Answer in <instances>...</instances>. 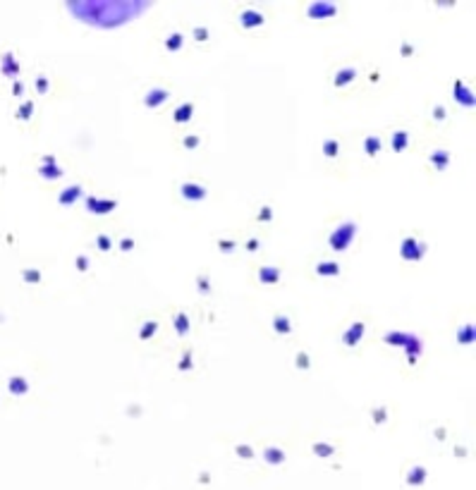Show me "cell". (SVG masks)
Listing matches in <instances>:
<instances>
[{"label":"cell","mask_w":476,"mask_h":490,"mask_svg":"<svg viewBox=\"0 0 476 490\" xmlns=\"http://www.w3.org/2000/svg\"><path fill=\"white\" fill-rule=\"evenodd\" d=\"M383 342L390 344V347L405 349L407 361L412 363V366H414V361L424 354V340H421L417 333H412V330H390V333L383 335Z\"/></svg>","instance_id":"1"},{"label":"cell","mask_w":476,"mask_h":490,"mask_svg":"<svg viewBox=\"0 0 476 490\" xmlns=\"http://www.w3.org/2000/svg\"><path fill=\"white\" fill-rule=\"evenodd\" d=\"M357 232H359L357 220L345 218V220H340V223L330 230V235H328V246H330L335 254H342V251L352 249L354 239H357Z\"/></svg>","instance_id":"2"},{"label":"cell","mask_w":476,"mask_h":490,"mask_svg":"<svg viewBox=\"0 0 476 490\" xmlns=\"http://www.w3.org/2000/svg\"><path fill=\"white\" fill-rule=\"evenodd\" d=\"M400 256L407 263H419L424 256H426V242L419 239L417 235H407L400 242Z\"/></svg>","instance_id":"3"},{"label":"cell","mask_w":476,"mask_h":490,"mask_svg":"<svg viewBox=\"0 0 476 490\" xmlns=\"http://www.w3.org/2000/svg\"><path fill=\"white\" fill-rule=\"evenodd\" d=\"M340 5L337 3H326V0H318V3H309L304 12H307V17L311 20H333L340 15Z\"/></svg>","instance_id":"4"},{"label":"cell","mask_w":476,"mask_h":490,"mask_svg":"<svg viewBox=\"0 0 476 490\" xmlns=\"http://www.w3.org/2000/svg\"><path fill=\"white\" fill-rule=\"evenodd\" d=\"M177 191H179V196H182L184 201H189V204H201V201L209 196V189L201 184V182H194V179H184V182H179Z\"/></svg>","instance_id":"5"},{"label":"cell","mask_w":476,"mask_h":490,"mask_svg":"<svg viewBox=\"0 0 476 490\" xmlns=\"http://www.w3.org/2000/svg\"><path fill=\"white\" fill-rule=\"evenodd\" d=\"M266 22V15L258 10V8H254V5H247L244 10L239 12V24L244 27V29H256V27H261Z\"/></svg>","instance_id":"6"},{"label":"cell","mask_w":476,"mask_h":490,"mask_svg":"<svg viewBox=\"0 0 476 490\" xmlns=\"http://www.w3.org/2000/svg\"><path fill=\"white\" fill-rule=\"evenodd\" d=\"M168 98H170V88L153 86V88H149V91L144 93V106H146L149 110H156V108H160Z\"/></svg>","instance_id":"7"},{"label":"cell","mask_w":476,"mask_h":490,"mask_svg":"<svg viewBox=\"0 0 476 490\" xmlns=\"http://www.w3.org/2000/svg\"><path fill=\"white\" fill-rule=\"evenodd\" d=\"M118 206L115 199H99V196H86V211L89 213H99V216H106L110 213L113 208Z\"/></svg>","instance_id":"8"},{"label":"cell","mask_w":476,"mask_h":490,"mask_svg":"<svg viewBox=\"0 0 476 490\" xmlns=\"http://www.w3.org/2000/svg\"><path fill=\"white\" fill-rule=\"evenodd\" d=\"M282 277V270L278 265H258L256 270V280L261 284H278Z\"/></svg>","instance_id":"9"},{"label":"cell","mask_w":476,"mask_h":490,"mask_svg":"<svg viewBox=\"0 0 476 490\" xmlns=\"http://www.w3.org/2000/svg\"><path fill=\"white\" fill-rule=\"evenodd\" d=\"M81 196H84L81 184H70L67 189H62V191L58 194V204H60V206H74Z\"/></svg>","instance_id":"10"},{"label":"cell","mask_w":476,"mask_h":490,"mask_svg":"<svg viewBox=\"0 0 476 490\" xmlns=\"http://www.w3.org/2000/svg\"><path fill=\"white\" fill-rule=\"evenodd\" d=\"M364 333H366V325H364V323H352V325H347V330H345V335H342V342H345V347H357V344L361 342Z\"/></svg>","instance_id":"11"},{"label":"cell","mask_w":476,"mask_h":490,"mask_svg":"<svg viewBox=\"0 0 476 490\" xmlns=\"http://www.w3.org/2000/svg\"><path fill=\"white\" fill-rule=\"evenodd\" d=\"M455 101L459 106H464V108H471L474 106V96H471V91L466 88V84L462 81H455Z\"/></svg>","instance_id":"12"},{"label":"cell","mask_w":476,"mask_h":490,"mask_svg":"<svg viewBox=\"0 0 476 490\" xmlns=\"http://www.w3.org/2000/svg\"><path fill=\"white\" fill-rule=\"evenodd\" d=\"M314 270H316V275H323V277H335V275H340V263L323 258V261H318L314 265Z\"/></svg>","instance_id":"13"},{"label":"cell","mask_w":476,"mask_h":490,"mask_svg":"<svg viewBox=\"0 0 476 490\" xmlns=\"http://www.w3.org/2000/svg\"><path fill=\"white\" fill-rule=\"evenodd\" d=\"M43 163H46V165L41 167V175L46 177V179H60V177L65 175V172H62V167L55 163V158H53V156H48Z\"/></svg>","instance_id":"14"},{"label":"cell","mask_w":476,"mask_h":490,"mask_svg":"<svg viewBox=\"0 0 476 490\" xmlns=\"http://www.w3.org/2000/svg\"><path fill=\"white\" fill-rule=\"evenodd\" d=\"M273 330L278 335H290L292 333V318H290L288 314H275L273 316Z\"/></svg>","instance_id":"15"},{"label":"cell","mask_w":476,"mask_h":490,"mask_svg":"<svg viewBox=\"0 0 476 490\" xmlns=\"http://www.w3.org/2000/svg\"><path fill=\"white\" fill-rule=\"evenodd\" d=\"M192 115H194V103H192V101H184V103H182V106H179V108L172 113V122L184 125V122H189V120H192Z\"/></svg>","instance_id":"16"},{"label":"cell","mask_w":476,"mask_h":490,"mask_svg":"<svg viewBox=\"0 0 476 490\" xmlns=\"http://www.w3.org/2000/svg\"><path fill=\"white\" fill-rule=\"evenodd\" d=\"M390 146H393V151H405L407 146H409V132L407 129H397V132H393L390 134Z\"/></svg>","instance_id":"17"},{"label":"cell","mask_w":476,"mask_h":490,"mask_svg":"<svg viewBox=\"0 0 476 490\" xmlns=\"http://www.w3.org/2000/svg\"><path fill=\"white\" fill-rule=\"evenodd\" d=\"M428 160L433 163V167H436L438 172H443V170H447V165H450V153L447 151H431V156H428Z\"/></svg>","instance_id":"18"},{"label":"cell","mask_w":476,"mask_h":490,"mask_svg":"<svg viewBox=\"0 0 476 490\" xmlns=\"http://www.w3.org/2000/svg\"><path fill=\"white\" fill-rule=\"evenodd\" d=\"M172 323H175V330H177V335L179 337H184V335L189 333V316H187V311H177V314L172 316Z\"/></svg>","instance_id":"19"},{"label":"cell","mask_w":476,"mask_h":490,"mask_svg":"<svg viewBox=\"0 0 476 490\" xmlns=\"http://www.w3.org/2000/svg\"><path fill=\"white\" fill-rule=\"evenodd\" d=\"M354 74H357V69H354V67H342V69H337V74H335V79H333V84H335L337 88H342L345 84H349V81L354 79Z\"/></svg>","instance_id":"20"},{"label":"cell","mask_w":476,"mask_h":490,"mask_svg":"<svg viewBox=\"0 0 476 490\" xmlns=\"http://www.w3.org/2000/svg\"><path fill=\"white\" fill-rule=\"evenodd\" d=\"M380 146H383V139L378 137V134H368L364 139V151H366L368 156H376L378 151H380Z\"/></svg>","instance_id":"21"},{"label":"cell","mask_w":476,"mask_h":490,"mask_svg":"<svg viewBox=\"0 0 476 490\" xmlns=\"http://www.w3.org/2000/svg\"><path fill=\"white\" fill-rule=\"evenodd\" d=\"M182 46H184V36H182L179 31H172V34H168V39H165V48H168L170 53L182 50Z\"/></svg>","instance_id":"22"},{"label":"cell","mask_w":476,"mask_h":490,"mask_svg":"<svg viewBox=\"0 0 476 490\" xmlns=\"http://www.w3.org/2000/svg\"><path fill=\"white\" fill-rule=\"evenodd\" d=\"M457 342H459V344H471V342H474V328H471L469 323L462 325V328L457 330Z\"/></svg>","instance_id":"23"},{"label":"cell","mask_w":476,"mask_h":490,"mask_svg":"<svg viewBox=\"0 0 476 490\" xmlns=\"http://www.w3.org/2000/svg\"><path fill=\"white\" fill-rule=\"evenodd\" d=\"M337 151H340V141H337L335 137H328L326 141H323V156H326V158H335Z\"/></svg>","instance_id":"24"},{"label":"cell","mask_w":476,"mask_h":490,"mask_svg":"<svg viewBox=\"0 0 476 490\" xmlns=\"http://www.w3.org/2000/svg\"><path fill=\"white\" fill-rule=\"evenodd\" d=\"M282 459H285V452L280 450V447H266V461H270V464H280Z\"/></svg>","instance_id":"25"},{"label":"cell","mask_w":476,"mask_h":490,"mask_svg":"<svg viewBox=\"0 0 476 490\" xmlns=\"http://www.w3.org/2000/svg\"><path fill=\"white\" fill-rule=\"evenodd\" d=\"M153 333H158V323H153V321H149V323H144L139 328V337L141 340H151V335Z\"/></svg>","instance_id":"26"},{"label":"cell","mask_w":476,"mask_h":490,"mask_svg":"<svg viewBox=\"0 0 476 490\" xmlns=\"http://www.w3.org/2000/svg\"><path fill=\"white\" fill-rule=\"evenodd\" d=\"M192 36L197 41H209V36H211V31H209V27H204V24H199V27H194L192 29Z\"/></svg>","instance_id":"27"},{"label":"cell","mask_w":476,"mask_h":490,"mask_svg":"<svg viewBox=\"0 0 476 490\" xmlns=\"http://www.w3.org/2000/svg\"><path fill=\"white\" fill-rule=\"evenodd\" d=\"M96 244L101 246V251H110V249H113V239H110V235H103V232H101V235L96 237Z\"/></svg>","instance_id":"28"},{"label":"cell","mask_w":476,"mask_h":490,"mask_svg":"<svg viewBox=\"0 0 476 490\" xmlns=\"http://www.w3.org/2000/svg\"><path fill=\"white\" fill-rule=\"evenodd\" d=\"M199 144H201V137H199V134H187V137L182 139V146L184 148H199Z\"/></svg>","instance_id":"29"},{"label":"cell","mask_w":476,"mask_h":490,"mask_svg":"<svg viewBox=\"0 0 476 490\" xmlns=\"http://www.w3.org/2000/svg\"><path fill=\"white\" fill-rule=\"evenodd\" d=\"M197 282H199V292H201V294H209V292H211V280H209V275H199Z\"/></svg>","instance_id":"30"},{"label":"cell","mask_w":476,"mask_h":490,"mask_svg":"<svg viewBox=\"0 0 476 490\" xmlns=\"http://www.w3.org/2000/svg\"><path fill=\"white\" fill-rule=\"evenodd\" d=\"M314 450H316L318 454H330L335 447H333V445H328V442H316V445H314Z\"/></svg>","instance_id":"31"},{"label":"cell","mask_w":476,"mask_h":490,"mask_svg":"<svg viewBox=\"0 0 476 490\" xmlns=\"http://www.w3.org/2000/svg\"><path fill=\"white\" fill-rule=\"evenodd\" d=\"M445 118H447L445 106H436V108H433V120H436V122H440V120H445Z\"/></svg>","instance_id":"32"},{"label":"cell","mask_w":476,"mask_h":490,"mask_svg":"<svg viewBox=\"0 0 476 490\" xmlns=\"http://www.w3.org/2000/svg\"><path fill=\"white\" fill-rule=\"evenodd\" d=\"M297 366H299V368H309V366H311V359H309V354H304V352L297 354Z\"/></svg>","instance_id":"33"},{"label":"cell","mask_w":476,"mask_h":490,"mask_svg":"<svg viewBox=\"0 0 476 490\" xmlns=\"http://www.w3.org/2000/svg\"><path fill=\"white\" fill-rule=\"evenodd\" d=\"M218 246H220V251H225V254H230V251H235V242H228V239H220L218 242Z\"/></svg>","instance_id":"34"},{"label":"cell","mask_w":476,"mask_h":490,"mask_svg":"<svg viewBox=\"0 0 476 490\" xmlns=\"http://www.w3.org/2000/svg\"><path fill=\"white\" fill-rule=\"evenodd\" d=\"M187 368H192V352H184L182 361H179V371H187Z\"/></svg>","instance_id":"35"},{"label":"cell","mask_w":476,"mask_h":490,"mask_svg":"<svg viewBox=\"0 0 476 490\" xmlns=\"http://www.w3.org/2000/svg\"><path fill=\"white\" fill-rule=\"evenodd\" d=\"M132 246H134V239H132V237L120 239V249H122V251H132Z\"/></svg>","instance_id":"36"},{"label":"cell","mask_w":476,"mask_h":490,"mask_svg":"<svg viewBox=\"0 0 476 490\" xmlns=\"http://www.w3.org/2000/svg\"><path fill=\"white\" fill-rule=\"evenodd\" d=\"M77 268H79V270H89V258H86L84 254L77 256Z\"/></svg>","instance_id":"37"},{"label":"cell","mask_w":476,"mask_h":490,"mask_svg":"<svg viewBox=\"0 0 476 490\" xmlns=\"http://www.w3.org/2000/svg\"><path fill=\"white\" fill-rule=\"evenodd\" d=\"M36 88H39L41 93H46V91H48V79H46V77H39V79H36Z\"/></svg>","instance_id":"38"},{"label":"cell","mask_w":476,"mask_h":490,"mask_svg":"<svg viewBox=\"0 0 476 490\" xmlns=\"http://www.w3.org/2000/svg\"><path fill=\"white\" fill-rule=\"evenodd\" d=\"M270 218H273V208L263 206L261 208V213H258V220H270Z\"/></svg>","instance_id":"39"},{"label":"cell","mask_w":476,"mask_h":490,"mask_svg":"<svg viewBox=\"0 0 476 490\" xmlns=\"http://www.w3.org/2000/svg\"><path fill=\"white\" fill-rule=\"evenodd\" d=\"M235 450H237L239 454H247V457H254V450H251V447H249V445H237V447H235Z\"/></svg>","instance_id":"40"},{"label":"cell","mask_w":476,"mask_h":490,"mask_svg":"<svg viewBox=\"0 0 476 490\" xmlns=\"http://www.w3.org/2000/svg\"><path fill=\"white\" fill-rule=\"evenodd\" d=\"M247 249H249V251H256V249H258V239H249Z\"/></svg>","instance_id":"41"},{"label":"cell","mask_w":476,"mask_h":490,"mask_svg":"<svg viewBox=\"0 0 476 490\" xmlns=\"http://www.w3.org/2000/svg\"><path fill=\"white\" fill-rule=\"evenodd\" d=\"M412 50H414V48H412V46H409V43H402V53H405V55H409V53H412Z\"/></svg>","instance_id":"42"}]
</instances>
